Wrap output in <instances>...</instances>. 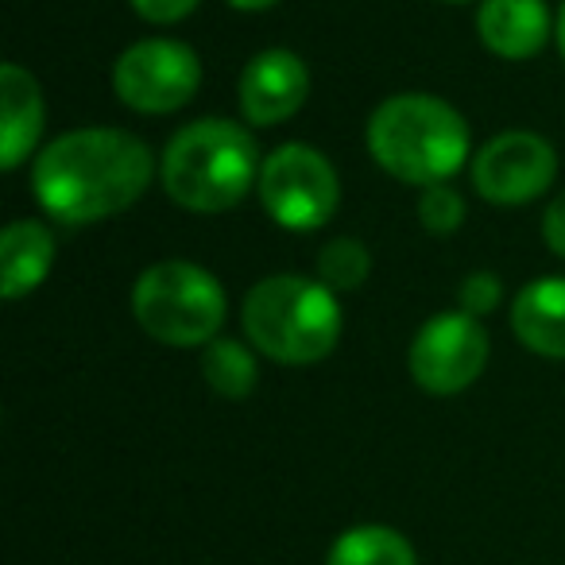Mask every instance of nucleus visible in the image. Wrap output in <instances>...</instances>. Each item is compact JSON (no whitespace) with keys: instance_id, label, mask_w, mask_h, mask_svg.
I'll return each instance as SVG.
<instances>
[{"instance_id":"obj_7","label":"nucleus","mask_w":565,"mask_h":565,"mask_svg":"<svg viewBox=\"0 0 565 565\" xmlns=\"http://www.w3.org/2000/svg\"><path fill=\"white\" fill-rule=\"evenodd\" d=\"M202 86V63L194 47L182 40H140L128 51H120L113 63V94L125 109L163 117L179 113L182 105L194 102Z\"/></svg>"},{"instance_id":"obj_16","label":"nucleus","mask_w":565,"mask_h":565,"mask_svg":"<svg viewBox=\"0 0 565 565\" xmlns=\"http://www.w3.org/2000/svg\"><path fill=\"white\" fill-rule=\"evenodd\" d=\"M202 376L213 395L241 403V399H248L259 384L256 353L236 338H217L202 349Z\"/></svg>"},{"instance_id":"obj_20","label":"nucleus","mask_w":565,"mask_h":565,"mask_svg":"<svg viewBox=\"0 0 565 565\" xmlns=\"http://www.w3.org/2000/svg\"><path fill=\"white\" fill-rule=\"evenodd\" d=\"M128 4H132L136 17L148 20V24H179V20H186L202 0H128Z\"/></svg>"},{"instance_id":"obj_4","label":"nucleus","mask_w":565,"mask_h":565,"mask_svg":"<svg viewBox=\"0 0 565 565\" xmlns=\"http://www.w3.org/2000/svg\"><path fill=\"white\" fill-rule=\"evenodd\" d=\"M244 338L267 361L307 369L338 349L345 318L338 295L310 275H267L244 295L241 307Z\"/></svg>"},{"instance_id":"obj_1","label":"nucleus","mask_w":565,"mask_h":565,"mask_svg":"<svg viewBox=\"0 0 565 565\" xmlns=\"http://www.w3.org/2000/svg\"><path fill=\"white\" fill-rule=\"evenodd\" d=\"M156 156L125 128H74L32 163V194L63 225H97L148 194Z\"/></svg>"},{"instance_id":"obj_11","label":"nucleus","mask_w":565,"mask_h":565,"mask_svg":"<svg viewBox=\"0 0 565 565\" xmlns=\"http://www.w3.org/2000/svg\"><path fill=\"white\" fill-rule=\"evenodd\" d=\"M554 17L546 0H480L477 35L495 58L526 63L554 35Z\"/></svg>"},{"instance_id":"obj_23","label":"nucleus","mask_w":565,"mask_h":565,"mask_svg":"<svg viewBox=\"0 0 565 565\" xmlns=\"http://www.w3.org/2000/svg\"><path fill=\"white\" fill-rule=\"evenodd\" d=\"M554 35H557V51H562V58H565V0H562V9H557V28H554Z\"/></svg>"},{"instance_id":"obj_15","label":"nucleus","mask_w":565,"mask_h":565,"mask_svg":"<svg viewBox=\"0 0 565 565\" xmlns=\"http://www.w3.org/2000/svg\"><path fill=\"white\" fill-rule=\"evenodd\" d=\"M326 565H418V554L407 534L395 526L361 523L333 539Z\"/></svg>"},{"instance_id":"obj_8","label":"nucleus","mask_w":565,"mask_h":565,"mask_svg":"<svg viewBox=\"0 0 565 565\" xmlns=\"http://www.w3.org/2000/svg\"><path fill=\"white\" fill-rule=\"evenodd\" d=\"M488 353H492V341H488L480 318L465 315V310H446L418 326L407 353L411 380L426 395L449 399L477 384L480 372L488 369Z\"/></svg>"},{"instance_id":"obj_19","label":"nucleus","mask_w":565,"mask_h":565,"mask_svg":"<svg viewBox=\"0 0 565 565\" xmlns=\"http://www.w3.org/2000/svg\"><path fill=\"white\" fill-rule=\"evenodd\" d=\"M500 302H503V287L492 271L465 275L461 287H457V310H465V315H472V318L492 315Z\"/></svg>"},{"instance_id":"obj_5","label":"nucleus","mask_w":565,"mask_h":565,"mask_svg":"<svg viewBox=\"0 0 565 565\" xmlns=\"http://www.w3.org/2000/svg\"><path fill=\"white\" fill-rule=\"evenodd\" d=\"M132 315L167 349H205L221 338L228 302L217 275L190 259H163L136 275Z\"/></svg>"},{"instance_id":"obj_6","label":"nucleus","mask_w":565,"mask_h":565,"mask_svg":"<svg viewBox=\"0 0 565 565\" xmlns=\"http://www.w3.org/2000/svg\"><path fill=\"white\" fill-rule=\"evenodd\" d=\"M259 205L279 228L315 233L333 221L341 205L338 167L315 143H279L259 167Z\"/></svg>"},{"instance_id":"obj_3","label":"nucleus","mask_w":565,"mask_h":565,"mask_svg":"<svg viewBox=\"0 0 565 565\" xmlns=\"http://www.w3.org/2000/svg\"><path fill=\"white\" fill-rule=\"evenodd\" d=\"M369 156L407 186H438L465 167L472 136L465 117L434 94H395L380 102L364 128Z\"/></svg>"},{"instance_id":"obj_2","label":"nucleus","mask_w":565,"mask_h":565,"mask_svg":"<svg viewBox=\"0 0 565 565\" xmlns=\"http://www.w3.org/2000/svg\"><path fill=\"white\" fill-rule=\"evenodd\" d=\"M259 143L248 125L202 117L179 128L159 156V182L167 198L190 213H225L259 186Z\"/></svg>"},{"instance_id":"obj_12","label":"nucleus","mask_w":565,"mask_h":565,"mask_svg":"<svg viewBox=\"0 0 565 565\" xmlns=\"http://www.w3.org/2000/svg\"><path fill=\"white\" fill-rule=\"evenodd\" d=\"M0 109H4V143H0V167L20 171L40 148L43 125H47V105L43 89L32 71L20 63L0 66Z\"/></svg>"},{"instance_id":"obj_18","label":"nucleus","mask_w":565,"mask_h":565,"mask_svg":"<svg viewBox=\"0 0 565 565\" xmlns=\"http://www.w3.org/2000/svg\"><path fill=\"white\" fill-rule=\"evenodd\" d=\"M465 198L457 194L449 182H438V186H426L418 194V221H423L426 233L434 236H449L465 225Z\"/></svg>"},{"instance_id":"obj_22","label":"nucleus","mask_w":565,"mask_h":565,"mask_svg":"<svg viewBox=\"0 0 565 565\" xmlns=\"http://www.w3.org/2000/svg\"><path fill=\"white\" fill-rule=\"evenodd\" d=\"M225 4L236 12H267V9H275L279 0H225Z\"/></svg>"},{"instance_id":"obj_14","label":"nucleus","mask_w":565,"mask_h":565,"mask_svg":"<svg viewBox=\"0 0 565 565\" xmlns=\"http://www.w3.org/2000/svg\"><path fill=\"white\" fill-rule=\"evenodd\" d=\"M511 333L519 345L531 349L550 361H565V279L546 275V279L526 282L511 302Z\"/></svg>"},{"instance_id":"obj_24","label":"nucleus","mask_w":565,"mask_h":565,"mask_svg":"<svg viewBox=\"0 0 565 565\" xmlns=\"http://www.w3.org/2000/svg\"><path fill=\"white\" fill-rule=\"evenodd\" d=\"M441 4H472V0H441ZM480 4V0H477Z\"/></svg>"},{"instance_id":"obj_9","label":"nucleus","mask_w":565,"mask_h":565,"mask_svg":"<svg viewBox=\"0 0 565 565\" xmlns=\"http://www.w3.org/2000/svg\"><path fill=\"white\" fill-rule=\"evenodd\" d=\"M472 186L492 205H526L557 179V151L539 132H500L472 156Z\"/></svg>"},{"instance_id":"obj_21","label":"nucleus","mask_w":565,"mask_h":565,"mask_svg":"<svg viewBox=\"0 0 565 565\" xmlns=\"http://www.w3.org/2000/svg\"><path fill=\"white\" fill-rule=\"evenodd\" d=\"M542 241L557 259H565V190L542 213Z\"/></svg>"},{"instance_id":"obj_17","label":"nucleus","mask_w":565,"mask_h":565,"mask_svg":"<svg viewBox=\"0 0 565 565\" xmlns=\"http://www.w3.org/2000/svg\"><path fill=\"white\" fill-rule=\"evenodd\" d=\"M315 271H318V282H326L333 295L356 291L372 275V252L364 248L356 236H333V241H326L322 248H318Z\"/></svg>"},{"instance_id":"obj_13","label":"nucleus","mask_w":565,"mask_h":565,"mask_svg":"<svg viewBox=\"0 0 565 565\" xmlns=\"http://www.w3.org/2000/svg\"><path fill=\"white\" fill-rule=\"evenodd\" d=\"M58 244L43 221L20 217L4 225L0 233V291L9 302H20L24 295L40 291L55 267Z\"/></svg>"},{"instance_id":"obj_10","label":"nucleus","mask_w":565,"mask_h":565,"mask_svg":"<svg viewBox=\"0 0 565 565\" xmlns=\"http://www.w3.org/2000/svg\"><path fill=\"white\" fill-rule=\"evenodd\" d=\"M236 102H241V117L248 120V128L287 125L310 102V66L287 47L259 51L244 63Z\"/></svg>"}]
</instances>
